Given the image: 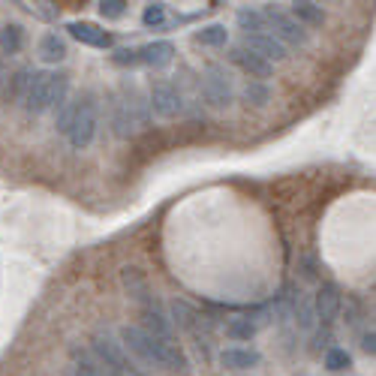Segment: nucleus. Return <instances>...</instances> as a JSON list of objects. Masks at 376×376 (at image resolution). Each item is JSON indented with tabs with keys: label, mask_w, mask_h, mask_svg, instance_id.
Returning a JSON list of instances; mask_svg holds the SVG:
<instances>
[{
	"label": "nucleus",
	"mask_w": 376,
	"mask_h": 376,
	"mask_svg": "<svg viewBox=\"0 0 376 376\" xmlns=\"http://www.w3.org/2000/svg\"><path fill=\"white\" fill-rule=\"evenodd\" d=\"M121 346L133 353L136 358L148 367H157L160 373H187L190 361H187L184 349L175 341H157V337L145 334L139 325H123L121 328Z\"/></svg>",
	"instance_id": "f257e3e1"
},
{
	"label": "nucleus",
	"mask_w": 376,
	"mask_h": 376,
	"mask_svg": "<svg viewBox=\"0 0 376 376\" xmlns=\"http://www.w3.org/2000/svg\"><path fill=\"white\" fill-rule=\"evenodd\" d=\"M67 94H70V72L64 70L33 72L28 96H24V109L31 115H48V111H57L67 103Z\"/></svg>",
	"instance_id": "f03ea898"
},
{
	"label": "nucleus",
	"mask_w": 376,
	"mask_h": 376,
	"mask_svg": "<svg viewBox=\"0 0 376 376\" xmlns=\"http://www.w3.org/2000/svg\"><path fill=\"white\" fill-rule=\"evenodd\" d=\"M96 127H99V109H96V99H94V94H84V96H79V106H75V115H72L70 133H67L70 145H72L75 150H84L87 145L94 142Z\"/></svg>",
	"instance_id": "7ed1b4c3"
},
{
	"label": "nucleus",
	"mask_w": 376,
	"mask_h": 376,
	"mask_svg": "<svg viewBox=\"0 0 376 376\" xmlns=\"http://www.w3.org/2000/svg\"><path fill=\"white\" fill-rule=\"evenodd\" d=\"M91 349H94V358L99 361L103 367L109 370H115L121 376H145L139 370V365L127 355V349H123L118 341H111L109 334H96L94 341H91Z\"/></svg>",
	"instance_id": "20e7f679"
},
{
	"label": "nucleus",
	"mask_w": 376,
	"mask_h": 376,
	"mask_svg": "<svg viewBox=\"0 0 376 376\" xmlns=\"http://www.w3.org/2000/svg\"><path fill=\"white\" fill-rule=\"evenodd\" d=\"M202 96L211 109H229L235 99V84H232L229 70L220 64H211L202 75Z\"/></svg>",
	"instance_id": "39448f33"
},
{
	"label": "nucleus",
	"mask_w": 376,
	"mask_h": 376,
	"mask_svg": "<svg viewBox=\"0 0 376 376\" xmlns=\"http://www.w3.org/2000/svg\"><path fill=\"white\" fill-rule=\"evenodd\" d=\"M148 109H150V115L172 121L184 111V96L172 82H154L150 84V94H148Z\"/></svg>",
	"instance_id": "423d86ee"
},
{
	"label": "nucleus",
	"mask_w": 376,
	"mask_h": 376,
	"mask_svg": "<svg viewBox=\"0 0 376 376\" xmlns=\"http://www.w3.org/2000/svg\"><path fill=\"white\" fill-rule=\"evenodd\" d=\"M265 16V21L274 28V40H280L283 45H295V48H304L310 43V33L301 28V24L292 18V16H286V12L280 9H268V12H262Z\"/></svg>",
	"instance_id": "0eeeda50"
},
{
	"label": "nucleus",
	"mask_w": 376,
	"mask_h": 376,
	"mask_svg": "<svg viewBox=\"0 0 376 376\" xmlns=\"http://www.w3.org/2000/svg\"><path fill=\"white\" fill-rule=\"evenodd\" d=\"M310 304H313V313H316V322L331 325L337 319V313H341V304H343L341 286L331 283V280L319 283V289H316V295H313Z\"/></svg>",
	"instance_id": "6e6552de"
},
{
	"label": "nucleus",
	"mask_w": 376,
	"mask_h": 376,
	"mask_svg": "<svg viewBox=\"0 0 376 376\" xmlns=\"http://www.w3.org/2000/svg\"><path fill=\"white\" fill-rule=\"evenodd\" d=\"M121 286H123V292H127V298H133L139 307L157 304V298H154V292H150V283H148V277H145L142 268L123 265L121 268Z\"/></svg>",
	"instance_id": "1a4fd4ad"
},
{
	"label": "nucleus",
	"mask_w": 376,
	"mask_h": 376,
	"mask_svg": "<svg viewBox=\"0 0 376 376\" xmlns=\"http://www.w3.org/2000/svg\"><path fill=\"white\" fill-rule=\"evenodd\" d=\"M229 60L235 67H241L253 82H265V79L274 75V64H268L265 57H259L256 52H250V48H244V45H232L229 48Z\"/></svg>",
	"instance_id": "9d476101"
},
{
	"label": "nucleus",
	"mask_w": 376,
	"mask_h": 376,
	"mask_svg": "<svg viewBox=\"0 0 376 376\" xmlns=\"http://www.w3.org/2000/svg\"><path fill=\"white\" fill-rule=\"evenodd\" d=\"M244 48H250V52H256L259 57H265L268 64H280V60L289 57V48H286L280 40H274V36H271V33H265V31L244 36Z\"/></svg>",
	"instance_id": "9b49d317"
},
{
	"label": "nucleus",
	"mask_w": 376,
	"mask_h": 376,
	"mask_svg": "<svg viewBox=\"0 0 376 376\" xmlns=\"http://www.w3.org/2000/svg\"><path fill=\"white\" fill-rule=\"evenodd\" d=\"M67 31H70V36L72 40H79L82 45H91V48H111V33L106 31V28H99V24H94V21H70L67 24Z\"/></svg>",
	"instance_id": "f8f14e48"
},
{
	"label": "nucleus",
	"mask_w": 376,
	"mask_h": 376,
	"mask_svg": "<svg viewBox=\"0 0 376 376\" xmlns=\"http://www.w3.org/2000/svg\"><path fill=\"white\" fill-rule=\"evenodd\" d=\"M139 328L157 341H175V325L169 322V316L160 310V304H150V307H142V325Z\"/></svg>",
	"instance_id": "ddd939ff"
},
{
	"label": "nucleus",
	"mask_w": 376,
	"mask_h": 376,
	"mask_svg": "<svg viewBox=\"0 0 376 376\" xmlns=\"http://www.w3.org/2000/svg\"><path fill=\"white\" fill-rule=\"evenodd\" d=\"M172 60H175V45L169 40H154L139 48V64H145V67L162 70V67H169Z\"/></svg>",
	"instance_id": "4468645a"
},
{
	"label": "nucleus",
	"mask_w": 376,
	"mask_h": 376,
	"mask_svg": "<svg viewBox=\"0 0 376 376\" xmlns=\"http://www.w3.org/2000/svg\"><path fill=\"white\" fill-rule=\"evenodd\" d=\"M36 55H40V60L43 64H48V67H57L60 60H64L67 55H70V48H67V40L60 33H45L43 40H40V45H36Z\"/></svg>",
	"instance_id": "2eb2a0df"
},
{
	"label": "nucleus",
	"mask_w": 376,
	"mask_h": 376,
	"mask_svg": "<svg viewBox=\"0 0 376 376\" xmlns=\"http://www.w3.org/2000/svg\"><path fill=\"white\" fill-rule=\"evenodd\" d=\"M136 127H139V123H136L127 99L115 96V103H111V130H115V136L118 139H130V136L136 133Z\"/></svg>",
	"instance_id": "dca6fc26"
},
{
	"label": "nucleus",
	"mask_w": 376,
	"mask_h": 376,
	"mask_svg": "<svg viewBox=\"0 0 376 376\" xmlns=\"http://www.w3.org/2000/svg\"><path fill=\"white\" fill-rule=\"evenodd\" d=\"M262 355L256 349H241V346H229L220 353V365L229 367V370H250V367H259Z\"/></svg>",
	"instance_id": "f3484780"
},
{
	"label": "nucleus",
	"mask_w": 376,
	"mask_h": 376,
	"mask_svg": "<svg viewBox=\"0 0 376 376\" xmlns=\"http://www.w3.org/2000/svg\"><path fill=\"white\" fill-rule=\"evenodd\" d=\"M33 72H36L33 67H21L16 72H9V82L4 87L6 99H12V103H24V96H28V87L33 82Z\"/></svg>",
	"instance_id": "a211bd4d"
},
{
	"label": "nucleus",
	"mask_w": 376,
	"mask_h": 376,
	"mask_svg": "<svg viewBox=\"0 0 376 376\" xmlns=\"http://www.w3.org/2000/svg\"><path fill=\"white\" fill-rule=\"evenodd\" d=\"M292 18L301 28H322L325 24V9L319 4H310V0H295L292 4Z\"/></svg>",
	"instance_id": "6ab92c4d"
},
{
	"label": "nucleus",
	"mask_w": 376,
	"mask_h": 376,
	"mask_svg": "<svg viewBox=\"0 0 376 376\" xmlns=\"http://www.w3.org/2000/svg\"><path fill=\"white\" fill-rule=\"evenodd\" d=\"M169 322L178 325V328H184V331H193L196 322H199V313H196V307L187 304L184 298H175L169 304Z\"/></svg>",
	"instance_id": "aec40b11"
},
{
	"label": "nucleus",
	"mask_w": 376,
	"mask_h": 376,
	"mask_svg": "<svg viewBox=\"0 0 376 376\" xmlns=\"http://www.w3.org/2000/svg\"><path fill=\"white\" fill-rule=\"evenodd\" d=\"M193 40L208 48H223L229 43V31H226V24H205V28H199L193 33Z\"/></svg>",
	"instance_id": "412c9836"
},
{
	"label": "nucleus",
	"mask_w": 376,
	"mask_h": 376,
	"mask_svg": "<svg viewBox=\"0 0 376 376\" xmlns=\"http://www.w3.org/2000/svg\"><path fill=\"white\" fill-rule=\"evenodd\" d=\"M24 48V28L21 24H4V28H0V52L4 55H18Z\"/></svg>",
	"instance_id": "4be33fe9"
},
{
	"label": "nucleus",
	"mask_w": 376,
	"mask_h": 376,
	"mask_svg": "<svg viewBox=\"0 0 376 376\" xmlns=\"http://www.w3.org/2000/svg\"><path fill=\"white\" fill-rule=\"evenodd\" d=\"M259 331V322L253 316H232L226 322V337L229 341H250Z\"/></svg>",
	"instance_id": "5701e85b"
},
{
	"label": "nucleus",
	"mask_w": 376,
	"mask_h": 376,
	"mask_svg": "<svg viewBox=\"0 0 376 376\" xmlns=\"http://www.w3.org/2000/svg\"><path fill=\"white\" fill-rule=\"evenodd\" d=\"M238 28L244 31V36L259 33V31H265V16H262L259 9L244 6V9H238Z\"/></svg>",
	"instance_id": "b1692460"
},
{
	"label": "nucleus",
	"mask_w": 376,
	"mask_h": 376,
	"mask_svg": "<svg viewBox=\"0 0 376 376\" xmlns=\"http://www.w3.org/2000/svg\"><path fill=\"white\" fill-rule=\"evenodd\" d=\"M241 99H244L247 106L262 109V106H268L271 91H268V84H265V82H247V84H244V91H241Z\"/></svg>",
	"instance_id": "393cba45"
},
{
	"label": "nucleus",
	"mask_w": 376,
	"mask_h": 376,
	"mask_svg": "<svg viewBox=\"0 0 376 376\" xmlns=\"http://www.w3.org/2000/svg\"><path fill=\"white\" fill-rule=\"evenodd\" d=\"M142 24L148 31L162 28V24H166V4H148L142 12Z\"/></svg>",
	"instance_id": "a878e982"
},
{
	"label": "nucleus",
	"mask_w": 376,
	"mask_h": 376,
	"mask_svg": "<svg viewBox=\"0 0 376 376\" xmlns=\"http://www.w3.org/2000/svg\"><path fill=\"white\" fill-rule=\"evenodd\" d=\"M349 365H353V355H349L343 346H331L328 353H325V367L328 370H346Z\"/></svg>",
	"instance_id": "bb28decb"
},
{
	"label": "nucleus",
	"mask_w": 376,
	"mask_h": 376,
	"mask_svg": "<svg viewBox=\"0 0 376 376\" xmlns=\"http://www.w3.org/2000/svg\"><path fill=\"white\" fill-rule=\"evenodd\" d=\"M96 9L106 21H118V18L127 16V4H123V0H99Z\"/></svg>",
	"instance_id": "cd10ccee"
},
{
	"label": "nucleus",
	"mask_w": 376,
	"mask_h": 376,
	"mask_svg": "<svg viewBox=\"0 0 376 376\" xmlns=\"http://www.w3.org/2000/svg\"><path fill=\"white\" fill-rule=\"evenodd\" d=\"M75 106H79V99H67V103L57 109L55 127H57L60 136H67V133H70V123H72V115H75Z\"/></svg>",
	"instance_id": "c85d7f7f"
},
{
	"label": "nucleus",
	"mask_w": 376,
	"mask_h": 376,
	"mask_svg": "<svg viewBox=\"0 0 376 376\" xmlns=\"http://www.w3.org/2000/svg\"><path fill=\"white\" fill-rule=\"evenodd\" d=\"M295 310H298V328L310 331L313 322H316V313H313V304L307 298H295Z\"/></svg>",
	"instance_id": "c756f323"
},
{
	"label": "nucleus",
	"mask_w": 376,
	"mask_h": 376,
	"mask_svg": "<svg viewBox=\"0 0 376 376\" xmlns=\"http://www.w3.org/2000/svg\"><path fill=\"white\" fill-rule=\"evenodd\" d=\"M111 64L115 67H136L139 64V48H115V52H111Z\"/></svg>",
	"instance_id": "7c9ffc66"
},
{
	"label": "nucleus",
	"mask_w": 376,
	"mask_h": 376,
	"mask_svg": "<svg viewBox=\"0 0 376 376\" xmlns=\"http://www.w3.org/2000/svg\"><path fill=\"white\" fill-rule=\"evenodd\" d=\"M24 9H28L33 18H43V21H55L57 18V6L55 4H28Z\"/></svg>",
	"instance_id": "2f4dec72"
},
{
	"label": "nucleus",
	"mask_w": 376,
	"mask_h": 376,
	"mask_svg": "<svg viewBox=\"0 0 376 376\" xmlns=\"http://www.w3.org/2000/svg\"><path fill=\"white\" fill-rule=\"evenodd\" d=\"M361 349L373 355V349H376V334H373V331H367L365 337H361Z\"/></svg>",
	"instance_id": "473e14b6"
},
{
	"label": "nucleus",
	"mask_w": 376,
	"mask_h": 376,
	"mask_svg": "<svg viewBox=\"0 0 376 376\" xmlns=\"http://www.w3.org/2000/svg\"><path fill=\"white\" fill-rule=\"evenodd\" d=\"M9 82V67L4 64V57H0V94H4V87Z\"/></svg>",
	"instance_id": "72a5a7b5"
},
{
	"label": "nucleus",
	"mask_w": 376,
	"mask_h": 376,
	"mask_svg": "<svg viewBox=\"0 0 376 376\" xmlns=\"http://www.w3.org/2000/svg\"><path fill=\"white\" fill-rule=\"evenodd\" d=\"M99 376H121V373H115V370H109V367H103V373Z\"/></svg>",
	"instance_id": "f704fd0d"
}]
</instances>
